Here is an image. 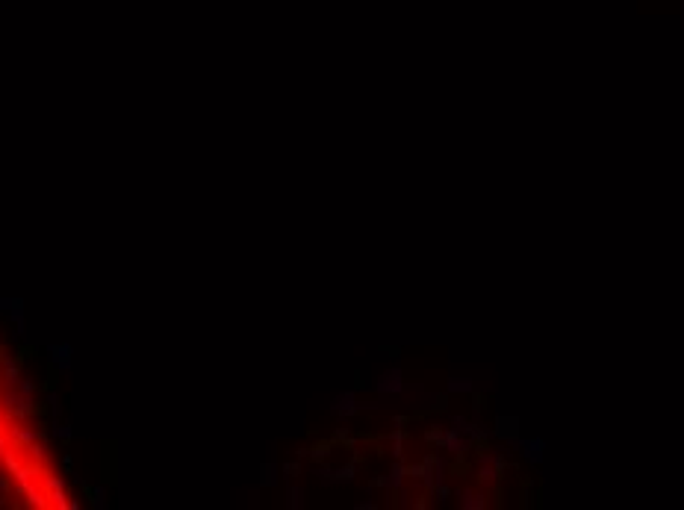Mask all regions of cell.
I'll use <instances>...</instances> for the list:
<instances>
[{
  "instance_id": "1",
  "label": "cell",
  "mask_w": 684,
  "mask_h": 510,
  "mask_svg": "<svg viewBox=\"0 0 684 510\" xmlns=\"http://www.w3.org/2000/svg\"><path fill=\"white\" fill-rule=\"evenodd\" d=\"M53 354H56V366L59 369H68V366H71V345H56V348H53Z\"/></svg>"
}]
</instances>
